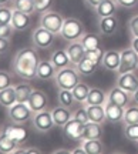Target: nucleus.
<instances>
[{"label":"nucleus","instance_id":"nucleus-50","mask_svg":"<svg viewBox=\"0 0 138 154\" xmlns=\"http://www.w3.org/2000/svg\"><path fill=\"white\" fill-rule=\"evenodd\" d=\"M133 101L135 103V104H138V88L133 93Z\"/></svg>","mask_w":138,"mask_h":154},{"label":"nucleus","instance_id":"nucleus-34","mask_svg":"<svg viewBox=\"0 0 138 154\" xmlns=\"http://www.w3.org/2000/svg\"><path fill=\"white\" fill-rule=\"evenodd\" d=\"M74 103H76V100H74L71 90L58 88V104L63 107H67V109H73Z\"/></svg>","mask_w":138,"mask_h":154},{"label":"nucleus","instance_id":"nucleus-51","mask_svg":"<svg viewBox=\"0 0 138 154\" xmlns=\"http://www.w3.org/2000/svg\"><path fill=\"white\" fill-rule=\"evenodd\" d=\"M11 3V0H0V6H7V5H10Z\"/></svg>","mask_w":138,"mask_h":154},{"label":"nucleus","instance_id":"nucleus-36","mask_svg":"<svg viewBox=\"0 0 138 154\" xmlns=\"http://www.w3.org/2000/svg\"><path fill=\"white\" fill-rule=\"evenodd\" d=\"M124 137L133 143H138V123L124 124Z\"/></svg>","mask_w":138,"mask_h":154},{"label":"nucleus","instance_id":"nucleus-12","mask_svg":"<svg viewBox=\"0 0 138 154\" xmlns=\"http://www.w3.org/2000/svg\"><path fill=\"white\" fill-rule=\"evenodd\" d=\"M131 100H133V94L127 93L125 90H122V88L118 87V86L112 87L110 91H108V101L114 103V104L121 106L124 109L128 107V104H130Z\"/></svg>","mask_w":138,"mask_h":154},{"label":"nucleus","instance_id":"nucleus-27","mask_svg":"<svg viewBox=\"0 0 138 154\" xmlns=\"http://www.w3.org/2000/svg\"><path fill=\"white\" fill-rule=\"evenodd\" d=\"M16 101H17V97H16L14 86L7 87V88H4V90H0V107L9 109V107L13 106Z\"/></svg>","mask_w":138,"mask_h":154},{"label":"nucleus","instance_id":"nucleus-30","mask_svg":"<svg viewBox=\"0 0 138 154\" xmlns=\"http://www.w3.org/2000/svg\"><path fill=\"white\" fill-rule=\"evenodd\" d=\"M81 146L84 147L86 153L87 154H101L104 153V144L100 138H91V140H84Z\"/></svg>","mask_w":138,"mask_h":154},{"label":"nucleus","instance_id":"nucleus-24","mask_svg":"<svg viewBox=\"0 0 138 154\" xmlns=\"http://www.w3.org/2000/svg\"><path fill=\"white\" fill-rule=\"evenodd\" d=\"M103 137V127L98 123L88 121L84 124L83 130V141L84 140H91V138H101Z\"/></svg>","mask_w":138,"mask_h":154},{"label":"nucleus","instance_id":"nucleus-29","mask_svg":"<svg viewBox=\"0 0 138 154\" xmlns=\"http://www.w3.org/2000/svg\"><path fill=\"white\" fill-rule=\"evenodd\" d=\"M80 42L84 46L86 51L95 50V49H98V47H101V38H100L98 34H95V33H84V36L80 38Z\"/></svg>","mask_w":138,"mask_h":154},{"label":"nucleus","instance_id":"nucleus-17","mask_svg":"<svg viewBox=\"0 0 138 154\" xmlns=\"http://www.w3.org/2000/svg\"><path fill=\"white\" fill-rule=\"evenodd\" d=\"M57 74V69L53 66L50 60H40L39 67H37V79L47 82V80H54Z\"/></svg>","mask_w":138,"mask_h":154},{"label":"nucleus","instance_id":"nucleus-42","mask_svg":"<svg viewBox=\"0 0 138 154\" xmlns=\"http://www.w3.org/2000/svg\"><path fill=\"white\" fill-rule=\"evenodd\" d=\"M16 30L13 29L11 24H4V23H0V38H10L13 36Z\"/></svg>","mask_w":138,"mask_h":154},{"label":"nucleus","instance_id":"nucleus-9","mask_svg":"<svg viewBox=\"0 0 138 154\" xmlns=\"http://www.w3.org/2000/svg\"><path fill=\"white\" fill-rule=\"evenodd\" d=\"M83 130H84V124L77 120H74V119H71L67 124L63 126V134L70 141L83 143Z\"/></svg>","mask_w":138,"mask_h":154},{"label":"nucleus","instance_id":"nucleus-11","mask_svg":"<svg viewBox=\"0 0 138 154\" xmlns=\"http://www.w3.org/2000/svg\"><path fill=\"white\" fill-rule=\"evenodd\" d=\"M116 86L121 87L122 90H125L127 93L133 94L134 91L138 88V77L134 74V72L118 74L117 82H116Z\"/></svg>","mask_w":138,"mask_h":154},{"label":"nucleus","instance_id":"nucleus-47","mask_svg":"<svg viewBox=\"0 0 138 154\" xmlns=\"http://www.w3.org/2000/svg\"><path fill=\"white\" fill-rule=\"evenodd\" d=\"M23 153H41V150L37 149V147H30V149H23Z\"/></svg>","mask_w":138,"mask_h":154},{"label":"nucleus","instance_id":"nucleus-35","mask_svg":"<svg viewBox=\"0 0 138 154\" xmlns=\"http://www.w3.org/2000/svg\"><path fill=\"white\" fill-rule=\"evenodd\" d=\"M122 121H124V124H135V123H138V104L125 107Z\"/></svg>","mask_w":138,"mask_h":154},{"label":"nucleus","instance_id":"nucleus-32","mask_svg":"<svg viewBox=\"0 0 138 154\" xmlns=\"http://www.w3.org/2000/svg\"><path fill=\"white\" fill-rule=\"evenodd\" d=\"M73 91V96H74V100L76 103H80V104H86L87 101V97H88V93H90V87L86 84V83H78L76 87L71 90Z\"/></svg>","mask_w":138,"mask_h":154},{"label":"nucleus","instance_id":"nucleus-2","mask_svg":"<svg viewBox=\"0 0 138 154\" xmlns=\"http://www.w3.org/2000/svg\"><path fill=\"white\" fill-rule=\"evenodd\" d=\"M80 73L77 72L76 66L64 67L61 70H57V74L54 77L56 84L58 88H66V90H73V88L80 83Z\"/></svg>","mask_w":138,"mask_h":154},{"label":"nucleus","instance_id":"nucleus-39","mask_svg":"<svg viewBox=\"0 0 138 154\" xmlns=\"http://www.w3.org/2000/svg\"><path fill=\"white\" fill-rule=\"evenodd\" d=\"M11 16H13V9L9 6H0V23L10 24Z\"/></svg>","mask_w":138,"mask_h":154},{"label":"nucleus","instance_id":"nucleus-14","mask_svg":"<svg viewBox=\"0 0 138 154\" xmlns=\"http://www.w3.org/2000/svg\"><path fill=\"white\" fill-rule=\"evenodd\" d=\"M66 51L68 54V57H70V60H71L73 66H76L78 61L83 60L86 57V49H84V46L81 44L80 40H77V42H68Z\"/></svg>","mask_w":138,"mask_h":154},{"label":"nucleus","instance_id":"nucleus-44","mask_svg":"<svg viewBox=\"0 0 138 154\" xmlns=\"http://www.w3.org/2000/svg\"><path fill=\"white\" fill-rule=\"evenodd\" d=\"M117 5L122 6V7H127V9H133L138 5V0H116Z\"/></svg>","mask_w":138,"mask_h":154},{"label":"nucleus","instance_id":"nucleus-23","mask_svg":"<svg viewBox=\"0 0 138 154\" xmlns=\"http://www.w3.org/2000/svg\"><path fill=\"white\" fill-rule=\"evenodd\" d=\"M17 147H19V144L7 134V131L4 128H2L0 130V153L3 154L14 153Z\"/></svg>","mask_w":138,"mask_h":154},{"label":"nucleus","instance_id":"nucleus-8","mask_svg":"<svg viewBox=\"0 0 138 154\" xmlns=\"http://www.w3.org/2000/svg\"><path fill=\"white\" fill-rule=\"evenodd\" d=\"M56 34L51 33L50 30L44 29L43 26L34 29L32 33V42H33L36 49H49L54 43Z\"/></svg>","mask_w":138,"mask_h":154},{"label":"nucleus","instance_id":"nucleus-3","mask_svg":"<svg viewBox=\"0 0 138 154\" xmlns=\"http://www.w3.org/2000/svg\"><path fill=\"white\" fill-rule=\"evenodd\" d=\"M84 33H86V29H84L83 23L76 17H68L64 20L63 29L60 32V37L67 42H77L83 37Z\"/></svg>","mask_w":138,"mask_h":154},{"label":"nucleus","instance_id":"nucleus-40","mask_svg":"<svg viewBox=\"0 0 138 154\" xmlns=\"http://www.w3.org/2000/svg\"><path fill=\"white\" fill-rule=\"evenodd\" d=\"M73 119H74V120H77V121H80V123H83V124L88 123L90 119H88V114H87V109H86V106L81 107V109H77V110L73 111Z\"/></svg>","mask_w":138,"mask_h":154},{"label":"nucleus","instance_id":"nucleus-48","mask_svg":"<svg viewBox=\"0 0 138 154\" xmlns=\"http://www.w3.org/2000/svg\"><path fill=\"white\" fill-rule=\"evenodd\" d=\"M71 154H87V153H86V150H84L83 146H80V147H77V149H73Z\"/></svg>","mask_w":138,"mask_h":154},{"label":"nucleus","instance_id":"nucleus-31","mask_svg":"<svg viewBox=\"0 0 138 154\" xmlns=\"http://www.w3.org/2000/svg\"><path fill=\"white\" fill-rule=\"evenodd\" d=\"M14 90H16L17 101H19V103H27L34 88L32 87L30 84H27V83H20V84H16V86H14Z\"/></svg>","mask_w":138,"mask_h":154},{"label":"nucleus","instance_id":"nucleus-18","mask_svg":"<svg viewBox=\"0 0 138 154\" xmlns=\"http://www.w3.org/2000/svg\"><path fill=\"white\" fill-rule=\"evenodd\" d=\"M51 114H53L56 127H60V128H63V126L67 124L73 119V111L70 109H67V107H63V106L51 109Z\"/></svg>","mask_w":138,"mask_h":154},{"label":"nucleus","instance_id":"nucleus-25","mask_svg":"<svg viewBox=\"0 0 138 154\" xmlns=\"http://www.w3.org/2000/svg\"><path fill=\"white\" fill-rule=\"evenodd\" d=\"M4 130L7 131V134L10 136L17 144H22L26 138H27V131L22 127V124H14L11 123L10 126H6Z\"/></svg>","mask_w":138,"mask_h":154},{"label":"nucleus","instance_id":"nucleus-19","mask_svg":"<svg viewBox=\"0 0 138 154\" xmlns=\"http://www.w3.org/2000/svg\"><path fill=\"white\" fill-rule=\"evenodd\" d=\"M117 9H118V5H117L116 0H103L94 10H95L97 17L101 19V17H108L117 14Z\"/></svg>","mask_w":138,"mask_h":154},{"label":"nucleus","instance_id":"nucleus-37","mask_svg":"<svg viewBox=\"0 0 138 154\" xmlns=\"http://www.w3.org/2000/svg\"><path fill=\"white\" fill-rule=\"evenodd\" d=\"M104 53L105 51L103 50V47H98V49H95V50H88V51H86V57L90 59L91 61H94L97 66H100V64H103Z\"/></svg>","mask_w":138,"mask_h":154},{"label":"nucleus","instance_id":"nucleus-49","mask_svg":"<svg viewBox=\"0 0 138 154\" xmlns=\"http://www.w3.org/2000/svg\"><path fill=\"white\" fill-rule=\"evenodd\" d=\"M131 47L138 53V37H133L131 38Z\"/></svg>","mask_w":138,"mask_h":154},{"label":"nucleus","instance_id":"nucleus-33","mask_svg":"<svg viewBox=\"0 0 138 154\" xmlns=\"http://www.w3.org/2000/svg\"><path fill=\"white\" fill-rule=\"evenodd\" d=\"M97 64L94 63V61H91L90 59H87V57H84L83 60H80L76 64V69H77V72L80 73V76H91L95 70H97Z\"/></svg>","mask_w":138,"mask_h":154},{"label":"nucleus","instance_id":"nucleus-28","mask_svg":"<svg viewBox=\"0 0 138 154\" xmlns=\"http://www.w3.org/2000/svg\"><path fill=\"white\" fill-rule=\"evenodd\" d=\"M11 9L14 10H20L27 14H33L36 13V2L34 0H11Z\"/></svg>","mask_w":138,"mask_h":154},{"label":"nucleus","instance_id":"nucleus-13","mask_svg":"<svg viewBox=\"0 0 138 154\" xmlns=\"http://www.w3.org/2000/svg\"><path fill=\"white\" fill-rule=\"evenodd\" d=\"M32 14H27V13H23L20 10H14L13 9V16H11V26L16 32H24L30 27L32 24Z\"/></svg>","mask_w":138,"mask_h":154},{"label":"nucleus","instance_id":"nucleus-45","mask_svg":"<svg viewBox=\"0 0 138 154\" xmlns=\"http://www.w3.org/2000/svg\"><path fill=\"white\" fill-rule=\"evenodd\" d=\"M9 49H10V42H9V38H0V54L7 53Z\"/></svg>","mask_w":138,"mask_h":154},{"label":"nucleus","instance_id":"nucleus-21","mask_svg":"<svg viewBox=\"0 0 138 154\" xmlns=\"http://www.w3.org/2000/svg\"><path fill=\"white\" fill-rule=\"evenodd\" d=\"M105 107V117L110 123H118V121H122V117H124V107L118 104H114L111 101H107L104 104Z\"/></svg>","mask_w":138,"mask_h":154},{"label":"nucleus","instance_id":"nucleus-43","mask_svg":"<svg viewBox=\"0 0 138 154\" xmlns=\"http://www.w3.org/2000/svg\"><path fill=\"white\" fill-rule=\"evenodd\" d=\"M128 29L133 37H138V14L133 16L128 22Z\"/></svg>","mask_w":138,"mask_h":154},{"label":"nucleus","instance_id":"nucleus-38","mask_svg":"<svg viewBox=\"0 0 138 154\" xmlns=\"http://www.w3.org/2000/svg\"><path fill=\"white\" fill-rule=\"evenodd\" d=\"M13 86V76L6 70H0V90Z\"/></svg>","mask_w":138,"mask_h":154},{"label":"nucleus","instance_id":"nucleus-10","mask_svg":"<svg viewBox=\"0 0 138 154\" xmlns=\"http://www.w3.org/2000/svg\"><path fill=\"white\" fill-rule=\"evenodd\" d=\"M49 101L50 100L44 91H41V90H33V93L30 96L27 104L33 110V113H37V111H43L46 109H49Z\"/></svg>","mask_w":138,"mask_h":154},{"label":"nucleus","instance_id":"nucleus-1","mask_svg":"<svg viewBox=\"0 0 138 154\" xmlns=\"http://www.w3.org/2000/svg\"><path fill=\"white\" fill-rule=\"evenodd\" d=\"M40 57L36 47H23L17 51L11 60V70L23 80L37 79V67Z\"/></svg>","mask_w":138,"mask_h":154},{"label":"nucleus","instance_id":"nucleus-22","mask_svg":"<svg viewBox=\"0 0 138 154\" xmlns=\"http://www.w3.org/2000/svg\"><path fill=\"white\" fill-rule=\"evenodd\" d=\"M50 61L53 63V66L57 69V70H61L64 67L71 66V60L67 54L66 49L64 50H56L51 53V57H50Z\"/></svg>","mask_w":138,"mask_h":154},{"label":"nucleus","instance_id":"nucleus-16","mask_svg":"<svg viewBox=\"0 0 138 154\" xmlns=\"http://www.w3.org/2000/svg\"><path fill=\"white\" fill-rule=\"evenodd\" d=\"M121 63V51L120 50H107L103 57V66L110 70V72H117Z\"/></svg>","mask_w":138,"mask_h":154},{"label":"nucleus","instance_id":"nucleus-46","mask_svg":"<svg viewBox=\"0 0 138 154\" xmlns=\"http://www.w3.org/2000/svg\"><path fill=\"white\" fill-rule=\"evenodd\" d=\"M84 2H86V5H87V6H90V7L95 9V7H97V6H98L103 0H84Z\"/></svg>","mask_w":138,"mask_h":154},{"label":"nucleus","instance_id":"nucleus-20","mask_svg":"<svg viewBox=\"0 0 138 154\" xmlns=\"http://www.w3.org/2000/svg\"><path fill=\"white\" fill-rule=\"evenodd\" d=\"M84 106L87 109V114H88L90 121L103 124L107 120V117H105V107L103 104H84Z\"/></svg>","mask_w":138,"mask_h":154},{"label":"nucleus","instance_id":"nucleus-5","mask_svg":"<svg viewBox=\"0 0 138 154\" xmlns=\"http://www.w3.org/2000/svg\"><path fill=\"white\" fill-rule=\"evenodd\" d=\"M32 124H33V128L37 133H49L51 131V128L56 126L54 120H53V114H51V110L46 109L43 111H37V113H33V117H32Z\"/></svg>","mask_w":138,"mask_h":154},{"label":"nucleus","instance_id":"nucleus-26","mask_svg":"<svg viewBox=\"0 0 138 154\" xmlns=\"http://www.w3.org/2000/svg\"><path fill=\"white\" fill-rule=\"evenodd\" d=\"M107 101H108V94H105V91H103L98 87H93V88H90V93H88L86 104H103L104 106Z\"/></svg>","mask_w":138,"mask_h":154},{"label":"nucleus","instance_id":"nucleus-4","mask_svg":"<svg viewBox=\"0 0 138 154\" xmlns=\"http://www.w3.org/2000/svg\"><path fill=\"white\" fill-rule=\"evenodd\" d=\"M7 117L14 124H24L33 117V110L28 107L27 103H19L16 101L13 106L7 109Z\"/></svg>","mask_w":138,"mask_h":154},{"label":"nucleus","instance_id":"nucleus-7","mask_svg":"<svg viewBox=\"0 0 138 154\" xmlns=\"http://www.w3.org/2000/svg\"><path fill=\"white\" fill-rule=\"evenodd\" d=\"M64 20L66 19L61 16L60 13L49 10V11H46V13H43V16L40 19V26H43L44 29L50 30L56 36H60V32H61V29H63Z\"/></svg>","mask_w":138,"mask_h":154},{"label":"nucleus","instance_id":"nucleus-41","mask_svg":"<svg viewBox=\"0 0 138 154\" xmlns=\"http://www.w3.org/2000/svg\"><path fill=\"white\" fill-rule=\"evenodd\" d=\"M36 2V11L37 13H46L50 10V7L53 6L54 0H34Z\"/></svg>","mask_w":138,"mask_h":154},{"label":"nucleus","instance_id":"nucleus-15","mask_svg":"<svg viewBox=\"0 0 138 154\" xmlns=\"http://www.w3.org/2000/svg\"><path fill=\"white\" fill-rule=\"evenodd\" d=\"M118 17L114 16H108V17H101L98 20V30L101 34L104 36H112L118 30Z\"/></svg>","mask_w":138,"mask_h":154},{"label":"nucleus","instance_id":"nucleus-6","mask_svg":"<svg viewBox=\"0 0 138 154\" xmlns=\"http://www.w3.org/2000/svg\"><path fill=\"white\" fill-rule=\"evenodd\" d=\"M138 70V53L133 47H127V49L121 50V63L117 70V74H122V73H131Z\"/></svg>","mask_w":138,"mask_h":154}]
</instances>
